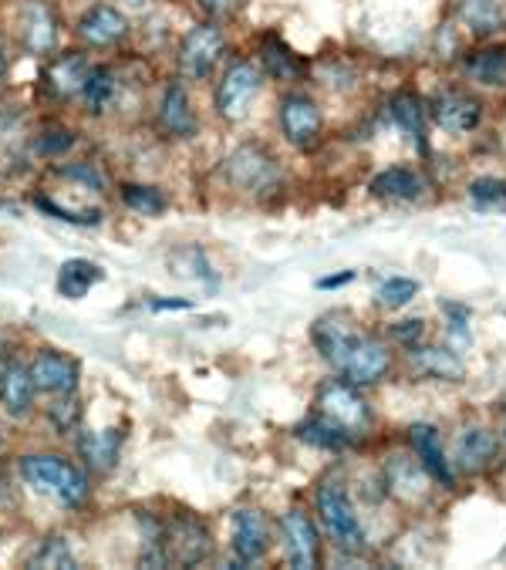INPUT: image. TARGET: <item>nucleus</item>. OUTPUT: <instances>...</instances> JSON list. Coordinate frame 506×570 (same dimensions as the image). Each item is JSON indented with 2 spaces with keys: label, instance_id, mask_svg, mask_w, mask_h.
Wrapping results in <instances>:
<instances>
[{
  "label": "nucleus",
  "instance_id": "nucleus-9",
  "mask_svg": "<svg viewBox=\"0 0 506 570\" xmlns=\"http://www.w3.org/2000/svg\"><path fill=\"white\" fill-rule=\"evenodd\" d=\"M129 31H133L129 14L118 4H108V0L85 8L81 18L75 21V38L85 51H111L129 38Z\"/></svg>",
  "mask_w": 506,
  "mask_h": 570
},
{
  "label": "nucleus",
  "instance_id": "nucleus-16",
  "mask_svg": "<svg viewBox=\"0 0 506 570\" xmlns=\"http://www.w3.org/2000/svg\"><path fill=\"white\" fill-rule=\"evenodd\" d=\"M156 126L169 136V139H193L200 132V119L196 108L189 101V91L183 81H166L159 101H156Z\"/></svg>",
  "mask_w": 506,
  "mask_h": 570
},
{
  "label": "nucleus",
  "instance_id": "nucleus-38",
  "mask_svg": "<svg viewBox=\"0 0 506 570\" xmlns=\"http://www.w3.org/2000/svg\"><path fill=\"white\" fill-rule=\"evenodd\" d=\"M38 206H41L45 213H51L55 219L75 223V226H95V223H98V213H95V209H91V213H88V209H85V213H71V209H65V206H58V203H51V199H45V196L38 199Z\"/></svg>",
  "mask_w": 506,
  "mask_h": 570
},
{
  "label": "nucleus",
  "instance_id": "nucleus-26",
  "mask_svg": "<svg viewBox=\"0 0 506 570\" xmlns=\"http://www.w3.org/2000/svg\"><path fill=\"white\" fill-rule=\"evenodd\" d=\"M466 75L486 88H506V48H479L466 55Z\"/></svg>",
  "mask_w": 506,
  "mask_h": 570
},
{
  "label": "nucleus",
  "instance_id": "nucleus-42",
  "mask_svg": "<svg viewBox=\"0 0 506 570\" xmlns=\"http://www.w3.org/2000/svg\"><path fill=\"white\" fill-rule=\"evenodd\" d=\"M351 277H354L351 271H348V274H338V277H321V281H318V287H321V291H331V287H344V284H348Z\"/></svg>",
  "mask_w": 506,
  "mask_h": 570
},
{
  "label": "nucleus",
  "instance_id": "nucleus-18",
  "mask_svg": "<svg viewBox=\"0 0 506 570\" xmlns=\"http://www.w3.org/2000/svg\"><path fill=\"white\" fill-rule=\"evenodd\" d=\"M28 368L45 395H71L78 389V362L61 352H38Z\"/></svg>",
  "mask_w": 506,
  "mask_h": 570
},
{
  "label": "nucleus",
  "instance_id": "nucleus-22",
  "mask_svg": "<svg viewBox=\"0 0 506 570\" xmlns=\"http://www.w3.org/2000/svg\"><path fill=\"white\" fill-rule=\"evenodd\" d=\"M386 487L399 500H422L429 493V470L416 455H392V463L386 466Z\"/></svg>",
  "mask_w": 506,
  "mask_h": 570
},
{
  "label": "nucleus",
  "instance_id": "nucleus-44",
  "mask_svg": "<svg viewBox=\"0 0 506 570\" xmlns=\"http://www.w3.org/2000/svg\"><path fill=\"white\" fill-rule=\"evenodd\" d=\"M503 439H506V405H503Z\"/></svg>",
  "mask_w": 506,
  "mask_h": 570
},
{
  "label": "nucleus",
  "instance_id": "nucleus-2",
  "mask_svg": "<svg viewBox=\"0 0 506 570\" xmlns=\"http://www.w3.org/2000/svg\"><path fill=\"white\" fill-rule=\"evenodd\" d=\"M21 480L35 493L55 500L65 510H75V507H81L88 500V476L58 452H31V455H25V460H21Z\"/></svg>",
  "mask_w": 506,
  "mask_h": 570
},
{
  "label": "nucleus",
  "instance_id": "nucleus-39",
  "mask_svg": "<svg viewBox=\"0 0 506 570\" xmlns=\"http://www.w3.org/2000/svg\"><path fill=\"white\" fill-rule=\"evenodd\" d=\"M196 8L210 18V21H223V18H233L243 0H196Z\"/></svg>",
  "mask_w": 506,
  "mask_h": 570
},
{
  "label": "nucleus",
  "instance_id": "nucleus-8",
  "mask_svg": "<svg viewBox=\"0 0 506 570\" xmlns=\"http://www.w3.org/2000/svg\"><path fill=\"white\" fill-rule=\"evenodd\" d=\"M318 415L334 422L348 435H361L371 425V409L348 379H328L318 389Z\"/></svg>",
  "mask_w": 506,
  "mask_h": 570
},
{
  "label": "nucleus",
  "instance_id": "nucleus-34",
  "mask_svg": "<svg viewBox=\"0 0 506 570\" xmlns=\"http://www.w3.org/2000/svg\"><path fill=\"white\" fill-rule=\"evenodd\" d=\"M416 294H419V284L416 281H409V277H389L382 287H378V304L396 311V307H406Z\"/></svg>",
  "mask_w": 506,
  "mask_h": 570
},
{
  "label": "nucleus",
  "instance_id": "nucleus-41",
  "mask_svg": "<svg viewBox=\"0 0 506 570\" xmlns=\"http://www.w3.org/2000/svg\"><path fill=\"white\" fill-rule=\"evenodd\" d=\"M8 75H11V55H8V41L0 35V91L8 85Z\"/></svg>",
  "mask_w": 506,
  "mask_h": 570
},
{
  "label": "nucleus",
  "instance_id": "nucleus-24",
  "mask_svg": "<svg viewBox=\"0 0 506 570\" xmlns=\"http://www.w3.org/2000/svg\"><path fill=\"white\" fill-rule=\"evenodd\" d=\"M118 91H121L118 71L111 65H91V75L81 91V105L88 116H105V111L118 101Z\"/></svg>",
  "mask_w": 506,
  "mask_h": 570
},
{
  "label": "nucleus",
  "instance_id": "nucleus-15",
  "mask_svg": "<svg viewBox=\"0 0 506 570\" xmlns=\"http://www.w3.org/2000/svg\"><path fill=\"white\" fill-rule=\"evenodd\" d=\"M91 65H95V61H91L85 51H78V48L58 51V55H51L48 65H45V88H48L55 98H61V101H75V98H81V91H85V81H88V75H91Z\"/></svg>",
  "mask_w": 506,
  "mask_h": 570
},
{
  "label": "nucleus",
  "instance_id": "nucleus-19",
  "mask_svg": "<svg viewBox=\"0 0 506 570\" xmlns=\"http://www.w3.org/2000/svg\"><path fill=\"white\" fill-rule=\"evenodd\" d=\"M35 395H38V385H35L28 365L8 362L0 368V405H4V412L11 419H28L35 409Z\"/></svg>",
  "mask_w": 506,
  "mask_h": 570
},
{
  "label": "nucleus",
  "instance_id": "nucleus-30",
  "mask_svg": "<svg viewBox=\"0 0 506 570\" xmlns=\"http://www.w3.org/2000/svg\"><path fill=\"white\" fill-rule=\"evenodd\" d=\"M261 55H264V61H267V68L278 75V78H298L301 75V65H298V58L291 55V48L281 41V38H264V45H261Z\"/></svg>",
  "mask_w": 506,
  "mask_h": 570
},
{
  "label": "nucleus",
  "instance_id": "nucleus-32",
  "mask_svg": "<svg viewBox=\"0 0 506 570\" xmlns=\"http://www.w3.org/2000/svg\"><path fill=\"white\" fill-rule=\"evenodd\" d=\"M301 435L308 439V442H314V445H324V449H341V445H348V432H341L334 422H328L324 415H318V419H311V422H304L301 425Z\"/></svg>",
  "mask_w": 506,
  "mask_h": 570
},
{
  "label": "nucleus",
  "instance_id": "nucleus-17",
  "mask_svg": "<svg viewBox=\"0 0 506 570\" xmlns=\"http://www.w3.org/2000/svg\"><path fill=\"white\" fill-rule=\"evenodd\" d=\"M233 557L236 563H257L264 560V553L271 550V527H267V517L261 510H253V507H240L233 513Z\"/></svg>",
  "mask_w": 506,
  "mask_h": 570
},
{
  "label": "nucleus",
  "instance_id": "nucleus-13",
  "mask_svg": "<svg viewBox=\"0 0 506 570\" xmlns=\"http://www.w3.org/2000/svg\"><path fill=\"white\" fill-rule=\"evenodd\" d=\"M499 455H503L499 439L483 425H466L453 442V463L469 476H483V473L496 470Z\"/></svg>",
  "mask_w": 506,
  "mask_h": 570
},
{
  "label": "nucleus",
  "instance_id": "nucleus-36",
  "mask_svg": "<svg viewBox=\"0 0 506 570\" xmlns=\"http://www.w3.org/2000/svg\"><path fill=\"white\" fill-rule=\"evenodd\" d=\"M71 146H75V132L65 129V126H51V129L38 132V139H35V149H38L41 156H51V159L65 156Z\"/></svg>",
  "mask_w": 506,
  "mask_h": 570
},
{
  "label": "nucleus",
  "instance_id": "nucleus-37",
  "mask_svg": "<svg viewBox=\"0 0 506 570\" xmlns=\"http://www.w3.org/2000/svg\"><path fill=\"white\" fill-rule=\"evenodd\" d=\"M469 196L476 203H503L506 199V179H496V176H479L469 183Z\"/></svg>",
  "mask_w": 506,
  "mask_h": 570
},
{
  "label": "nucleus",
  "instance_id": "nucleus-3",
  "mask_svg": "<svg viewBox=\"0 0 506 570\" xmlns=\"http://www.w3.org/2000/svg\"><path fill=\"white\" fill-rule=\"evenodd\" d=\"M220 176L240 189V193H250V196H271L284 186V173L278 166V159L271 156L267 146L261 142H243L236 146L226 159H223V169Z\"/></svg>",
  "mask_w": 506,
  "mask_h": 570
},
{
  "label": "nucleus",
  "instance_id": "nucleus-33",
  "mask_svg": "<svg viewBox=\"0 0 506 570\" xmlns=\"http://www.w3.org/2000/svg\"><path fill=\"white\" fill-rule=\"evenodd\" d=\"M31 563H35V567H65V570L78 567V560H75V553H71V547H68L65 537H48V540L41 543V550L35 553Z\"/></svg>",
  "mask_w": 506,
  "mask_h": 570
},
{
  "label": "nucleus",
  "instance_id": "nucleus-12",
  "mask_svg": "<svg viewBox=\"0 0 506 570\" xmlns=\"http://www.w3.org/2000/svg\"><path fill=\"white\" fill-rule=\"evenodd\" d=\"M432 122L449 132V136H469L479 122H483V101L469 91L459 88H446L432 98L429 105Z\"/></svg>",
  "mask_w": 506,
  "mask_h": 570
},
{
  "label": "nucleus",
  "instance_id": "nucleus-35",
  "mask_svg": "<svg viewBox=\"0 0 506 570\" xmlns=\"http://www.w3.org/2000/svg\"><path fill=\"white\" fill-rule=\"evenodd\" d=\"M48 419H51L55 432H61V435L65 432H75L78 422H81V405H78L75 392L71 395H58V402L48 405Z\"/></svg>",
  "mask_w": 506,
  "mask_h": 570
},
{
  "label": "nucleus",
  "instance_id": "nucleus-25",
  "mask_svg": "<svg viewBox=\"0 0 506 570\" xmlns=\"http://www.w3.org/2000/svg\"><path fill=\"white\" fill-rule=\"evenodd\" d=\"M412 368L426 379H442V382H463L466 365L456 352L436 348V345H416L412 348Z\"/></svg>",
  "mask_w": 506,
  "mask_h": 570
},
{
  "label": "nucleus",
  "instance_id": "nucleus-45",
  "mask_svg": "<svg viewBox=\"0 0 506 570\" xmlns=\"http://www.w3.org/2000/svg\"><path fill=\"white\" fill-rule=\"evenodd\" d=\"M125 4H146V0H125Z\"/></svg>",
  "mask_w": 506,
  "mask_h": 570
},
{
  "label": "nucleus",
  "instance_id": "nucleus-7",
  "mask_svg": "<svg viewBox=\"0 0 506 570\" xmlns=\"http://www.w3.org/2000/svg\"><path fill=\"white\" fill-rule=\"evenodd\" d=\"M14 35L18 45L31 55V58H51L58 55L61 45V18L51 0H18L14 11Z\"/></svg>",
  "mask_w": 506,
  "mask_h": 570
},
{
  "label": "nucleus",
  "instance_id": "nucleus-27",
  "mask_svg": "<svg viewBox=\"0 0 506 570\" xmlns=\"http://www.w3.org/2000/svg\"><path fill=\"white\" fill-rule=\"evenodd\" d=\"M422 189H426V179L416 169H406V166H392V169L378 173L371 179V193L378 199H416Z\"/></svg>",
  "mask_w": 506,
  "mask_h": 570
},
{
  "label": "nucleus",
  "instance_id": "nucleus-20",
  "mask_svg": "<svg viewBox=\"0 0 506 570\" xmlns=\"http://www.w3.org/2000/svg\"><path fill=\"white\" fill-rule=\"evenodd\" d=\"M409 445H412V455L429 470V476H436L439 483L453 487L456 476H453V463L446 460V449H442V435L436 425L429 422H419L409 429Z\"/></svg>",
  "mask_w": 506,
  "mask_h": 570
},
{
  "label": "nucleus",
  "instance_id": "nucleus-4",
  "mask_svg": "<svg viewBox=\"0 0 506 570\" xmlns=\"http://www.w3.org/2000/svg\"><path fill=\"white\" fill-rule=\"evenodd\" d=\"M264 91V68L257 61H230L226 71L220 75L216 88H213V108H216V116L230 126L243 122L250 116V108L253 101L261 98Z\"/></svg>",
  "mask_w": 506,
  "mask_h": 570
},
{
  "label": "nucleus",
  "instance_id": "nucleus-5",
  "mask_svg": "<svg viewBox=\"0 0 506 570\" xmlns=\"http://www.w3.org/2000/svg\"><path fill=\"white\" fill-rule=\"evenodd\" d=\"M314 510H318L321 530L331 537V543L338 550H344V553H361L364 550V527L358 520V510H354L344 483L328 480L324 487H318Z\"/></svg>",
  "mask_w": 506,
  "mask_h": 570
},
{
  "label": "nucleus",
  "instance_id": "nucleus-31",
  "mask_svg": "<svg viewBox=\"0 0 506 570\" xmlns=\"http://www.w3.org/2000/svg\"><path fill=\"white\" fill-rule=\"evenodd\" d=\"M121 199H125V206L143 213V216H156V213L166 209V196L156 186H136V183H129V186H121Z\"/></svg>",
  "mask_w": 506,
  "mask_h": 570
},
{
  "label": "nucleus",
  "instance_id": "nucleus-23",
  "mask_svg": "<svg viewBox=\"0 0 506 570\" xmlns=\"http://www.w3.org/2000/svg\"><path fill=\"white\" fill-rule=\"evenodd\" d=\"M459 21L476 38H493L506 31V4L503 0H456Z\"/></svg>",
  "mask_w": 506,
  "mask_h": 570
},
{
  "label": "nucleus",
  "instance_id": "nucleus-21",
  "mask_svg": "<svg viewBox=\"0 0 506 570\" xmlns=\"http://www.w3.org/2000/svg\"><path fill=\"white\" fill-rule=\"evenodd\" d=\"M125 432L121 429H98V432H81L78 435V452L91 473L105 476L118 466Z\"/></svg>",
  "mask_w": 506,
  "mask_h": 570
},
{
  "label": "nucleus",
  "instance_id": "nucleus-1",
  "mask_svg": "<svg viewBox=\"0 0 506 570\" xmlns=\"http://www.w3.org/2000/svg\"><path fill=\"white\" fill-rule=\"evenodd\" d=\"M311 337L324 362L334 365V372L344 375L351 385H374L392 368V352L386 341L361 331L348 314H324L314 324Z\"/></svg>",
  "mask_w": 506,
  "mask_h": 570
},
{
  "label": "nucleus",
  "instance_id": "nucleus-10",
  "mask_svg": "<svg viewBox=\"0 0 506 570\" xmlns=\"http://www.w3.org/2000/svg\"><path fill=\"white\" fill-rule=\"evenodd\" d=\"M278 122H281L284 139L294 149H314L321 142L324 116H321L318 101L311 95H304V91H291V95L281 98V105H278Z\"/></svg>",
  "mask_w": 506,
  "mask_h": 570
},
{
  "label": "nucleus",
  "instance_id": "nucleus-46",
  "mask_svg": "<svg viewBox=\"0 0 506 570\" xmlns=\"http://www.w3.org/2000/svg\"><path fill=\"white\" fill-rule=\"evenodd\" d=\"M0 442H4V429H0Z\"/></svg>",
  "mask_w": 506,
  "mask_h": 570
},
{
  "label": "nucleus",
  "instance_id": "nucleus-40",
  "mask_svg": "<svg viewBox=\"0 0 506 570\" xmlns=\"http://www.w3.org/2000/svg\"><path fill=\"white\" fill-rule=\"evenodd\" d=\"M422 331H426V327H422V321H402L392 334H396L399 341H406L409 348H416V341L422 337Z\"/></svg>",
  "mask_w": 506,
  "mask_h": 570
},
{
  "label": "nucleus",
  "instance_id": "nucleus-28",
  "mask_svg": "<svg viewBox=\"0 0 506 570\" xmlns=\"http://www.w3.org/2000/svg\"><path fill=\"white\" fill-rule=\"evenodd\" d=\"M101 267L91 264V261H81V257H71L58 267V291L61 297L68 301H81L95 284H101Z\"/></svg>",
  "mask_w": 506,
  "mask_h": 570
},
{
  "label": "nucleus",
  "instance_id": "nucleus-6",
  "mask_svg": "<svg viewBox=\"0 0 506 570\" xmlns=\"http://www.w3.org/2000/svg\"><path fill=\"white\" fill-rule=\"evenodd\" d=\"M226 55V31L216 21L193 24L179 48H176V68L186 81H210Z\"/></svg>",
  "mask_w": 506,
  "mask_h": 570
},
{
  "label": "nucleus",
  "instance_id": "nucleus-43",
  "mask_svg": "<svg viewBox=\"0 0 506 570\" xmlns=\"http://www.w3.org/2000/svg\"><path fill=\"white\" fill-rule=\"evenodd\" d=\"M0 368H4V337H0Z\"/></svg>",
  "mask_w": 506,
  "mask_h": 570
},
{
  "label": "nucleus",
  "instance_id": "nucleus-29",
  "mask_svg": "<svg viewBox=\"0 0 506 570\" xmlns=\"http://www.w3.org/2000/svg\"><path fill=\"white\" fill-rule=\"evenodd\" d=\"M392 119L399 122V129L419 146L426 149V101L416 95V91H399L392 98Z\"/></svg>",
  "mask_w": 506,
  "mask_h": 570
},
{
  "label": "nucleus",
  "instance_id": "nucleus-14",
  "mask_svg": "<svg viewBox=\"0 0 506 570\" xmlns=\"http://www.w3.org/2000/svg\"><path fill=\"white\" fill-rule=\"evenodd\" d=\"M281 533H284V553H288V563L298 567V570H311L321 563V533H318V523L301 510H288L284 520H281Z\"/></svg>",
  "mask_w": 506,
  "mask_h": 570
},
{
  "label": "nucleus",
  "instance_id": "nucleus-11",
  "mask_svg": "<svg viewBox=\"0 0 506 570\" xmlns=\"http://www.w3.org/2000/svg\"><path fill=\"white\" fill-rule=\"evenodd\" d=\"M163 533V550H166V563H183V567H193V563H203L213 557V537L210 530L193 520V517H176L169 520L166 527H159Z\"/></svg>",
  "mask_w": 506,
  "mask_h": 570
}]
</instances>
